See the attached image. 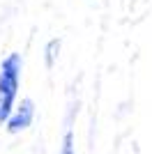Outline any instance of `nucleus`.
Segmentation results:
<instances>
[{"instance_id":"1","label":"nucleus","mask_w":152,"mask_h":154,"mask_svg":"<svg viewBox=\"0 0 152 154\" xmlns=\"http://www.w3.org/2000/svg\"><path fill=\"white\" fill-rule=\"evenodd\" d=\"M19 81H21V55L9 53L0 64V124H7L14 113Z\"/></svg>"},{"instance_id":"2","label":"nucleus","mask_w":152,"mask_h":154,"mask_svg":"<svg viewBox=\"0 0 152 154\" xmlns=\"http://www.w3.org/2000/svg\"><path fill=\"white\" fill-rule=\"evenodd\" d=\"M32 117H35V103L30 101V99H23V101L14 108L12 117H9V122H7V131L9 134H19V131H23V129L30 127Z\"/></svg>"},{"instance_id":"4","label":"nucleus","mask_w":152,"mask_h":154,"mask_svg":"<svg viewBox=\"0 0 152 154\" xmlns=\"http://www.w3.org/2000/svg\"><path fill=\"white\" fill-rule=\"evenodd\" d=\"M71 140H74V138H71V134L67 131V134H65V140H62V149H60V154H74V145H71Z\"/></svg>"},{"instance_id":"3","label":"nucleus","mask_w":152,"mask_h":154,"mask_svg":"<svg viewBox=\"0 0 152 154\" xmlns=\"http://www.w3.org/2000/svg\"><path fill=\"white\" fill-rule=\"evenodd\" d=\"M58 51H60V42L58 39H51L49 42V46H46V64H53L55 62V55H58Z\"/></svg>"}]
</instances>
